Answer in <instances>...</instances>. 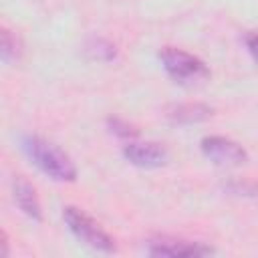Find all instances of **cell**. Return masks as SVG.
Instances as JSON below:
<instances>
[{"mask_svg": "<svg viewBox=\"0 0 258 258\" xmlns=\"http://www.w3.org/2000/svg\"><path fill=\"white\" fill-rule=\"evenodd\" d=\"M22 149L26 157L50 179L54 181H75L79 171L75 161L67 151H62L58 145L46 141L44 137L38 135H24L22 137Z\"/></svg>", "mask_w": 258, "mask_h": 258, "instance_id": "cell-1", "label": "cell"}, {"mask_svg": "<svg viewBox=\"0 0 258 258\" xmlns=\"http://www.w3.org/2000/svg\"><path fill=\"white\" fill-rule=\"evenodd\" d=\"M159 60L167 77L181 87H196L210 79L208 64L187 50L175 46H163L159 50Z\"/></svg>", "mask_w": 258, "mask_h": 258, "instance_id": "cell-2", "label": "cell"}, {"mask_svg": "<svg viewBox=\"0 0 258 258\" xmlns=\"http://www.w3.org/2000/svg\"><path fill=\"white\" fill-rule=\"evenodd\" d=\"M62 220H64L67 228L73 232V236L79 242H83L85 246H89V248H93L97 252H103V254L117 252L115 240L81 208L64 206L62 208Z\"/></svg>", "mask_w": 258, "mask_h": 258, "instance_id": "cell-3", "label": "cell"}, {"mask_svg": "<svg viewBox=\"0 0 258 258\" xmlns=\"http://www.w3.org/2000/svg\"><path fill=\"white\" fill-rule=\"evenodd\" d=\"M200 149L206 159H210L218 167H238L248 161L246 149L224 135H208L200 141Z\"/></svg>", "mask_w": 258, "mask_h": 258, "instance_id": "cell-4", "label": "cell"}, {"mask_svg": "<svg viewBox=\"0 0 258 258\" xmlns=\"http://www.w3.org/2000/svg\"><path fill=\"white\" fill-rule=\"evenodd\" d=\"M147 254L151 256H167V258H181V256H208L214 254L216 250L204 242H191L183 238H169V236H159L147 240Z\"/></svg>", "mask_w": 258, "mask_h": 258, "instance_id": "cell-5", "label": "cell"}, {"mask_svg": "<svg viewBox=\"0 0 258 258\" xmlns=\"http://www.w3.org/2000/svg\"><path fill=\"white\" fill-rule=\"evenodd\" d=\"M123 157L137 167H161L169 159V151L155 141H127L123 145Z\"/></svg>", "mask_w": 258, "mask_h": 258, "instance_id": "cell-6", "label": "cell"}, {"mask_svg": "<svg viewBox=\"0 0 258 258\" xmlns=\"http://www.w3.org/2000/svg\"><path fill=\"white\" fill-rule=\"evenodd\" d=\"M12 198H14L16 206H18V210H20L26 218H30V220H34V222H40V220H42L40 200H38V196H36L34 185H32L26 177L16 175V179L12 181Z\"/></svg>", "mask_w": 258, "mask_h": 258, "instance_id": "cell-7", "label": "cell"}, {"mask_svg": "<svg viewBox=\"0 0 258 258\" xmlns=\"http://www.w3.org/2000/svg\"><path fill=\"white\" fill-rule=\"evenodd\" d=\"M212 107L206 103H175L169 105L165 111V117L175 123V125H194V123H202L206 119L212 117Z\"/></svg>", "mask_w": 258, "mask_h": 258, "instance_id": "cell-8", "label": "cell"}, {"mask_svg": "<svg viewBox=\"0 0 258 258\" xmlns=\"http://www.w3.org/2000/svg\"><path fill=\"white\" fill-rule=\"evenodd\" d=\"M20 54H22L20 38L12 30L2 28V32H0V56H2V60L4 62H14V60L20 58Z\"/></svg>", "mask_w": 258, "mask_h": 258, "instance_id": "cell-9", "label": "cell"}, {"mask_svg": "<svg viewBox=\"0 0 258 258\" xmlns=\"http://www.w3.org/2000/svg\"><path fill=\"white\" fill-rule=\"evenodd\" d=\"M87 52L93 58H97V60H113L117 56L115 44L109 42V40H105V38H93V40H89Z\"/></svg>", "mask_w": 258, "mask_h": 258, "instance_id": "cell-10", "label": "cell"}, {"mask_svg": "<svg viewBox=\"0 0 258 258\" xmlns=\"http://www.w3.org/2000/svg\"><path fill=\"white\" fill-rule=\"evenodd\" d=\"M107 127H109V131L115 137L125 139V141H133L139 135V131L131 123H127L125 119H121V117H107Z\"/></svg>", "mask_w": 258, "mask_h": 258, "instance_id": "cell-11", "label": "cell"}, {"mask_svg": "<svg viewBox=\"0 0 258 258\" xmlns=\"http://www.w3.org/2000/svg\"><path fill=\"white\" fill-rule=\"evenodd\" d=\"M244 44L246 50L250 52V56L254 58V62H258V30H250L244 36Z\"/></svg>", "mask_w": 258, "mask_h": 258, "instance_id": "cell-12", "label": "cell"}, {"mask_svg": "<svg viewBox=\"0 0 258 258\" xmlns=\"http://www.w3.org/2000/svg\"><path fill=\"white\" fill-rule=\"evenodd\" d=\"M0 244H2V250H0V256L2 258H6L8 254H10V250H8V234L2 230V240H0Z\"/></svg>", "mask_w": 258, "mask_h": 258, "instance_id": "cell-13", "label": "cell"}]
</instances>
